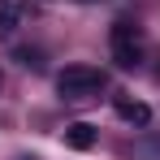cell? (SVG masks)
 I'll return each instance as SVG.
<instances>
[{
  "label": "cell",
  "mask_w": 160,
  "mask_h": 160,
  "mask_svg": "<svg viewBox=\"0 0 160 160\" xmlns=\"http://www.w3.org/2000/svg\"><path fill=\"white\" fill-rule=\"evenodd\" d=\"M104 87H108V74L95 69V65H65V69L56 74V91H61L65 100H91V95H100Z\"/></svg>",
  "instance_id": "obj_1"
},
{
  "label": "cell",
  "mask_w": 160,
  "mask_h": 160,
  "mask_svg": "<svg viewBox=\"0 0 160 160\" xmlns=\"http://www.w3.org/2000/svg\"><path fill=\"white\" fill-rule=\"evenodd\" d=\"M108 48H112L117 69H138V65H143V30L134 26L130 18L112 22V30H108Z\"/></svg>",
  "instance_id": "obj_2"
},
{
  "label": "cell",
  "mask_w": 160,
  "mask_h": 160,
  "mask_svg": "<svg viewBox=\"0 0 160 160\" xmlns=\"http://www.w3.org/2000/svg\"><path fill=\"white\" fill-rule=\"evenodd\" d=\"M112 108H117V117L130 121V126H147V121H152V108L143 104V100H130V95H117Z\"/></svg>",
  "instance_id": "obj_3"
},
{
  "label": "cell",
  "mask_w": 160,
  "mask_h": 160,
  "mask_svg": "<svg viewBox=\"0 0 160 160\" xmlns=\"http://www.w3.org/2000/svg\"><path fill=\"white\" fill-rule=\"evenodd\" d=\"M65 147H74V152H91V147H95V126L74 121V126L65 130Z\"/></svg>",
  "instance_id": "obj_4"
},
{
  "label": "cell",
  "mask_w": 160,
  "mask_h": 160,
  "mask_svg": "<svg viewBox=\"0 0 160 160\" xmlns=\"http://www.w3.org/2000/svg\"><path fill=\"white\" fill-rule=\"evenodd\" d=\"M18 61H22V65H26V69H39V65H43V61H39V52H35V48H18Z\"/></svg>",
  "instance_id": "obj_5"
}]
</instances>
